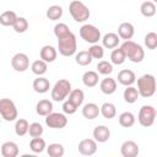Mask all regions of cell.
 I'll return each mask as SVG.
<instances>
[{
	"mask_svg": "<svg viewBox=\"0 0 157 157\" xmlns=\"http://www.w3.org/2000/svg\"><path fill=\"white\" fill-rule=\"evenodd\" d=\"M137 90L141 97L150 98L156 93L157 90V80L151 74H145L137 78Z\"/></svg>",
	"mask_w": 157,
	"mask_h": 157,
	"instance_id": "obj_1",
	"label": "cell"
},
{
	"mask_svg": "<svg viewBox=\"0 0 157 157\" xmlns=\"http://www.w3.org/2000/svg\"><path fill=\"white\" fill-rule=\"evenodd\" d=\"M77 42L76 36L70 31L67 34L58 38V50L63 56H71L76 53Z\"/></svg>",
	"mask_w": 157,
	"mask_h": 157,
	"instance_id": "obj_2",
	"label": "cell"
},
{
	"mask_svg": "<svg viewBox=\"0 0 157 157\" xmlns=\"http://www.w3.org/2000/svg\"><path fill=\"white\" fill-rule=\"evenodd\" d=\"M120 48L124 50L126 58L132 63H141L145 58V50L142 49V47L130 39L124 40Z\"/></svg>",
	"mask_w": 157,
	"mask_h": 157,
	"instance_id": "obj_3",
	"label": "cell"
},
{
	"mask_svg": "<svg viewBox=\"0 0 157 157\" xmlns=\"http://www.w3.org/2000/svg\"><path fill=\"white\" fill-rule=\"evenodd\" d=\"M69 12L76 22H85L90 18V9L80 0H72L69 4Z\"/></svg>",
	"mask_w": 157,
	"mask_h": 157,
	"instance_id": "obj_4",
	"label": "cell"
},
{
	"mask_svg": "<svg viewBox=\"0 0 157 157\" xmlns=\"http://www.w3.org/2000/svg\"><path fill=\"white\" fill-rule=\"evenodd\" d=\"M71 90L72 88H71L70 81L61 78V80L56 81L54 87L52 88V99L55 102H63V101H65V98L69 97Z\"/></svg>",
	"mask_w": 157,
	"mask_h": 157,
	"instance_id": "obj_5",
	"label": "cell"
},
{
	"mask_svg": "<svg viewBox=\"0 0 157 157\" xmlns=\"http://www.w3.org/2000/svg\"><path fill=\"white\" fill-rule=\"evenodd\" d=\"M0 114L5 121H13L17 119L18 112L17 108L10 98H2L0 99Z\"/></svg>",
	"mask_w": 157,
	"mask_h": 157,
	"instance_id": "obj_6",
	"label": "cell"
},
{
	"mask_svg": "<svg viewBox=\"0 0 157 157\" xmlns=\"http://www.w3.org/2000/svg\"><path fill=\"white\" fill-rule=\"evenodd\" d=\"M156 108H153L152 105H148V104H145L140 108L139 110V115H137V120L139 123L145 126V128H148L151 125H153L155 123V119H156Z\"/></svg>",
	"mask_w": 157,
	"mask_h": 157,
	"instance_id": "obj_7",
	"label": "cell"
},
{
	"mask_svg": "<svg viewBox=\"0 0 157 157\" xmlns=\"http://www.w3.org/2000/svg\"><path fill=\"white\" fill-rule=\"evenodd\" d=\"M80 37L87 43L96 44L101 39V31L96 26L86 23V25L81 26V28H80Z\"/></svg>",
	"mask_w": 157,
	"mask_h": 157,
	"instance_id": "obj_8",
	"label": "cell"
},
{
	"mask_svg": "<svg viewBox=\"0 0 157 157\" xmlns=\"http://www.w3.org/2000/svg\"><path fill=\"white\" fill-rule=\"evenodd\" d=\"M45 124L47 126L52 129H63L67 124V118L63 113H54L52 112L45 117Z\"/></svg>",
	"mask_w": 157,
	"mask_h": 157,
	"instance_id": "obj_9",
	"label": "cell"
},
{
	"mask_svg": "<svg viewBox=\"0 0 157 157\" xmlns=\"http://www.w3.org/2000/svg\"><path fill=\"white\" fill-rule=\"evenodd\" d=\"M11 66L17 72H23L29 67V58L25 53H17L11 59Z\"/></svg>",
	"mask_w": 157,
	"mask_h": 157,
	"instance_id": "obj_10",
	"label": "cell"
},
{
	"mask_svg": "<svg viewBox=\"0 0 157 157\" xmlns=\"http://www.w3.org/2000/svg\"><path fill=\"white\" fill-rule=\"evenodd\" d=\"M78 152L83 156H92L97 152V141L94 139H85L78 144Z\"/></svg>",
	"mask_w": 157,
	"mask_h": 157,
	"instance_id": "obj_11",
	"label": "cell"
},
{
	"mask_svg": "<svg viewBox=\"0 0 157 157\" xmlns=\"http://www.w3.org/2000/svg\"><path fill=\"white\" fill-rule=\"evenodd\" d=\"M139 152H140L139 145L132 140L124 141L120 146V153L123 157H136Z\"/></svg>",
	"mask_w": 157,
	"mask_h": 157,
	"instance_id": "obj_12",
	"label": "cell"
},
{
	"mask_svg": "<svg viewBox=\"0 0 157 157\" xmlns=\"http://www.w3.org/2000/svg\"><path fill=\"white\" fill-rule=\"evenodd\" d=\"M117 78H118V82L123 86H132L136 81L135 72L132 70H129V69H124V70L119 71Z\"/></svg>",
	"mask_w": 157,
	"mask_h": 157,
	"instance_id": "obj_13",
	"label": "cell"
},
{
	"mask_svg": "<svg viewBox=\"0 0 157 157\" xmlns=\"http://www.w3.org/2000/svg\"><path fill=\"white\" fill-rule=\"evenodd\" d=\"M135 34V28L132 26V23L130 22H123L119 25L118 27V36L124 39V40H129L134 37Z\"/></svg>",
	"mask_w": 157,
	"mask_h": 157,
	"instance_id": "obj_14",
	"label": "cell"
},
{
	"mask_svg": "<svg viewBox=\"0 0 157 157\" xmlns=\"http://www.w3.org/2000/svg\"><path fill=\"white\" fill-rule=\"evenodd\" d=\"M101 114V107H98L96 103H86L82 108V115L87 120H93Z\"/></svg>",
	"mask_w": 157,
	"mask_h": 157,
	"instance_id": "obj_15",
	"label": "cell"
},
{
	"mask_svg": "<svg viewBox=\"0 0 157 157\" xmlns=\"http://www.w3.org/2000/svg\"><path fill=\"white\" fill-rule=\"evenodd\" d=\"M93 137L97 142H107L110 137V130L105 126V125H97L94 129H93Z\"/></svg>",
	"mask_w": 157,
	"mask_h": 157,
	"instance_id": "obj_16",
	"label": "cell"
},
{
	"mask_svg": "<svg viewBox=\"0 0 157 157\" xmlns=\"http://www.w3.org/2000/svg\"><path fill=\"white\" fill-rule=\"evenodd\" d=\"M18 146L13 141H6L1 145V155L2 157H16L18 156Z\"/></svg>",
	"mask_w": 157,
	"mask_h": 157,
	"instance_id": "obj_17",
	"label": "cell"
},
{
	"mask_svg": "<svg viewBox=\"0 0 157 157\" xmlns=\"http://www.w3.org/2000/svg\"><path fill=\"white\" fill-rule=\"evenodd\" d=\"M119 42H120V37L117 33H113V32H109V33L104 34L103 38H102V44L107 49H114V48H117L118 44H119Z\"/></svg>",
	"mask_w": 157,
	"mask_h": 157,
	"instance_id": "obj_18",
	"label": "cell"
},
{
	"mask_svg": "<svg viewBox=\"0 0 157 157\" xmlns=\"http://www.w3.org/2000/svg\"><path fill=\"white\" fill-rule=\"evenodd\" d=\"M99 88L104 94H113L117 91V81L112 77H105L101 81Z\"/></svg>",
	"mask_w": 157,
	"mask_h": 157,
	"instance_id": "obj_19",
	"label": "cell"
},
{
	"mask_svg": "<svg viewBox=\"0 0 157 157\" xmlns=\"http://www.w3.org/2000/svg\"><path fill=\"white\" fill-rule=\"evenodd\" d=\"M58 56V50L53 45H44L40 49V59L47 63H53Z\"/></svg>",
	"mask_w": 157,
	"mask_h": 157,
	"instance_id": "obj_20",
	"label": "cell"
},
{
	"mask_svg": "<svg viewBox=\"0 0 157 157\" xmlns=\"http://www.w3.org/2000/svg\"><path fill=\"white\" fill-rule=\"evenodd\" d=\"M36 112L40 117H47L53 112V103L49 99H40L36 104Z\"/></svg>",
	"mask_w": 157,
	"mask_h": 157,
	"instance_id": "obj_21",
	"label": "cell"
},
{
	"mask_svg": "<svg viewBox=\"0 0 157 157\" xmlns=\"http://www.w3.org/2000/svg\"><path fill=\"white\" fill-rule=\"evenodd\" d=\"M33 90L37 92V93H45V92H48L49 91V88H50V83H49V81L45 78V77H43V76H38L34 81H33Z\"/></svg>",
	"mask_w": 157,
	"mask_h": 157,
	"instance_id": "obj_22",
	"label": "cell"
},
{
	"mask_svg": "<svg viewBox=\"0 0 157 157\" xmlns=\"http://www.w3.org/2000/svg\"><path fill=\"white\" fill-rule=\"evenodd\" d=\"M98 80H99L98 74L96 71H92V70L86 71L82 75V82H83V85L86 87H94V86H97Z\"/></svg>",
	"mask_w": 157,
	"mask_h": 157,
	"instance_id": "obj_23",
	"label": "cell"
},
{
	"mask_svg": "<svg viewBox=\"0 0 157 157\" xmlns=\"http://www.w3.org/2000/svg\"><path fill=\"white\" fill-rule=\"evenodd\" d=\"M17 18H18V16L16 15L15 11L7 10V11H4L0 15V23L2 26H13Z\"/></svg>",
	"mask_w": 157,
	"mask_h": 157,
	"instance_id": "obj_24",
	"label": "cell"
},
{
	"mask_svg": "<svg viewBox=\"0 0 157 157\" xmlns=\"http://www.w3.org/2000/svg\"><path fill=\"white\" fill-rule=\"evenodd\" d=\"M31 70H32V72H33L34 75H37V76H43V75L47 72V70H48V63L44 61V60H42V59L36 60V61L32 63Z\"/></svg>",
	"mask_w": 157,
	"mask_h": 157,
	"instance_id": "obj_25",
	"label": "cell"
},
{
	"mask_svg": "<svg viewBox=\"0 0 157 157\" xmlns=\"http://www.w3.org/2000/svg\"><path fill=\"white\" fill-rule=\"evenodd\" d=\"M140 93H139V90L135 88L134 86H126V88L124 90V99L126 103H135L139 98Z\"/></svg>",
	"mask_w": 157,
	"mask_h": 157,
	"instance_id": "obj_26",
	"label": "cell"
},
{
	"mask_svg": "<svg viewBox=\"0 0 157 157\" xmlns=\"http://www.w3.org/2000/svg\"><path fill=\"white\" fill-rule=\"evenodd\" d=\"M101 114L105 119H113L117 115V108H115V105L113 103L105 102V103H103L101 105Z\"/></svg>",
	"mask_w": 157,
	"mask_h": 157,
	"instance_id": "obj_27",
	"label": "cell"
},
{
	"mask_svg": "<svg viewBox=\"0 0 157 157\" xmlns=\"http://www.w3.org/2000/svg\"><path fill=\"white\" fill-rule=\"evenodd\" d=\"M156 5L153 1H144L140 6V12L145 17H152L156 15Z\"/></svg>",
	"mask_w": 157,
	"mask_h": 157,
	"instance_id": "obj_28",
	"label": "cell"
},
{
	"mask_svg": "<svg viewBox=\"0 0 157 157\" xmlns=\"http://www.w3.org/2000/svg\"><path fill=\"white\" fill-rule=\"evenodd\" d=\"M135 121H136L135 115L131 112H123L119 115V124L123 128H131L135 124Z\"/></svg>",
	"mask_w": 157,
	"mask_h": 157,
	"instance_id": "obj_29",
	"label": "cell"
},
{
	"mask_svg": "<svg viewBox=\"0 0 157 157\" xmlns=\"http://www.w3.org/2000/svg\"><path fill=\"white\" fill-rule=\"evenodd\" d=\"M45 147H47L45 141L42 137H32L29 142V148L33 153H42L45 150Z\"/></svg>",
	"mask_w": 157,
	"mask_h": 157,
	"instance_id": "obj_30",
	"label": "cell"
},
{
	"mask_svg": "<svg viewBox=\"0 0 157 157\" xmlns=\"http://www.w3.org/2000/svg\"><path fill=\"white\" fill-rule=\"evenodd\" d=\"M75 60H76V63H77L78 65H81V66H87V65H90V64L92 63L93 58H92V55L90 54L88 50H81V52H78V53L76 54Z\"/></svg>",
	"mask_w": 157,
	"mask_h": 157,
	"instance_id": "obj_31",
	"label": "cell"
},
{
	"mask_svg": "<svg viewBox=\"0 0 157 157\" xmlns=\"http://www.w3.org/2000/svg\"><path fill=\"white\" fill-rule=\"evenodd\" d=\"M45 15H47V17H48L50 21L60 20L61 16H63V7L59 6V5H52V6L48 7Z\"/></svg>",
	"mask_w": 157,
	"mask_h": 157,
	"instance_id": "obj_32",
	"label": "cell"
},
{
	"mask_svg": "<svg viewBox=\"0 0 157 157\" xmlns=\"http://www.w3.org/2000/svg\"><path fill=\"white\" fill-rule=\"evenodd\" d=\"M29 130V123L26 119H17L15 124V134L17 136H25Z\"/></svg>",
	"mask_w": 157,
	"mask_h": 157,
	"instance_id": "obj_33",
	"label": "cell"
},
{
	"mask_svg": "<svg viewBox=\"0 0 157 157\" xmlns=\"http://www.w3.org/2000/svg\"><path fill=\"white\" fill-rule=\"evenodd\" d=\"M67 99H70L72 103H75L77 107H80V105H82V103H83L85 93H83V91H82V90H80V88L71 90V92H70V94H69V98H67Z\"/></svg>",
	"mask_w": 157,
	"mask_h": 157,
	"instance_id": "obj_34",
	"label": "cell"
},
{
	"mask_svg": "<svg viewBox=\"0 0 157 157\" xmlns=\"http://www.w3.org/2000/svg\"><path fill=\"white\" fill-rule=\"evenodd\" d=\"M125 59H126V55H125V53H124V50L121 48L114 49L112 52V54H110V61L114 65H121V64H124Z\"/></svg>",
	"mask_w": 157,
	"mask_h": 157,
	"instance_id": "obj_35",
	"label": "cell"
},
{
	"mask_svg": "<svg viewBox=\"0 0 157 157\" xmlns=\"http://www.w3.org/2000/svg\"><path fill=\"white\" fill-rule=\"evenodd\" d=\"M64 152H65V150H64V146L61 144L54 142L47 147V153L50 157H61V156H64Z\"/></svg>",
	"mask_w": 157,
	"mask_h": 157,
	"instance_id": "obj_36",
	"label": "cell"
},
{
	"mask_svg": "<svg viewBox=\"0 0 157 157\" xmlns=\"http://www.w3.org/2000/svg\"><path fill=\"white\" fill-rule=\"evenodd\" d=\"M97 71L98 74H102V75H110L113 72V65L107 60H101L97 64Z\"/></svg>",
	"mask_w": 157,
	"mask_h": 157,
	"instance_id": "obj_37",
	"label": "cell"
},
{
	"mask_svg": "<svg viewBox=\"0 0 157 157\" xmlns=\"http://www.w3.org/2000/svg\"><path fill=\"white\" fill-rule=\"evenodd\" d=\"M145 45L147 47V49L153 50L157 48V33L156 32H148L145 36Z\"/></svg>",
	"mask_w": 157,
	"mask_h": 157,
	"instance_id": "obj_38",
	"label": "cell"
},
{
	"mask_svg": "<svg viewBox=\"0 0 157 157\" xmlns=\"http://www.w3.org/2000/svg\"><path fill=\"white\" fill-rule=\"evenodd\" d=\"M12 27L16 33H25L28 29V21L25 17H18Z\"/></svg>",
	"mask_w": 157,
	"mask_h": 157,
	"instance_id": "obj_39",
	"label": "cell"
},
{
	"mask_svg": "<svg viewBox=\"0 0 157 157\" xmlns=\"http://www.w3.org/2000/svg\"><path fill=\"white\" fill-rule=\"evenodd\" d=\"M104 47L103 45H99V44H92L90 48H88V52L90 54L92 55L93 59H102L104 56Z\"/></svg>",
	"mask_w": 157,
	"mask_h": 157,
	"instance_id": "obj_40",
	"label": "cell"
},
{
	"mask_svg": "<svg viewBox=\"0 0 157 157\" xmlns=\"http://www.w3.org/2000/svg\"><path fill=\"white\" fill-rule=\"evenodd\" d=\"M43 131H44V129H43V126H42L40 123L34 121V123L29 124L28 132H29V136L31 137H40L43 135Z\"/></svg>",
	"mask_w": 157,
	"mask_h": 157,
	"instance_id": "obj_41",
	"label": "cell"
},
{
	"mask_svg": "<svg viewBox=\"0 0 157 157\" xmlns=\"http://www.w3.org/2000/svg\"><path fill=\"white\" fill-rule=\"evenodd\" d=\"M69 32H70V29H69L66 23H56L54 26V34L56 38H60V37L67 34Z\"/></svg>",
	"mask_w": 157,
	"mask_h": 157,
	"instance_id": "obj_42",
	"label": "cell"
},
{
	"mask_svg": "<svg viewBox=\"0 0 157 157\" xmlns=\"http://www.w3.org/2000/svg\"><path fill=\"white\" fill-rule=\"evenodd\" d=\"M77 108H78V107H77L75 103H72L70 99H66V101L64 102V104H63V112H64L65 114H69V115L75 114L76 110H77Z\"/></svg>",
	"mask_w": 157,
	"mask_h": 157,
	"instance_id": "obj_43",
	"label": "cell"
},
{
	"mask_svg": "<svg viewBox=\"0 0 157 157\" xmlns=\"http://www.w3.org/2000/svg\"><path fill=\"white\" fill-rule=\"evenodd\" d=\"M153 2H156V4H157V0H153Z\"/></svg>",
	"mask_w": 157,
	"mask_h": 157,
	"instance_id": "obj_44",
	"label": "cell"
},
{
	"mask_svg": "<svg viewBox=\"0 0 157 157\" xmlns=\"http://www.w3.org/2000/svg\"><path fill=\"white\" fill-rule=\"evenodd\" d=\"M156 113H157V109H156Z\"/></svg>",
	"mask_w": 157,
	"mask_h": 157,
	"instance_id": "obj_45",
	"label": "cell"
}]
</instances>
